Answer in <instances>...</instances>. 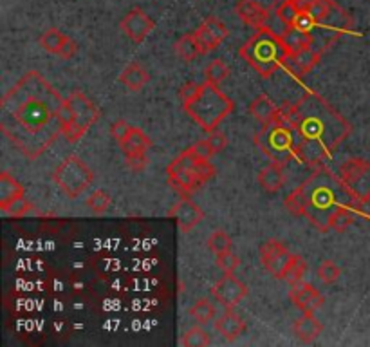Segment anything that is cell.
I'll use <instances>...</instances> for the list:
<instances>
[{
    "mask_svg": "<svg viewBox=\"0 0 370 347\" xmlns=\"http://www.w3.org/2000/svg\"><path fill=\"white\" fill-rule=\"evenodd\" d=\"M64 101L38 71H27L0 100V130L27 160H36L62 134Z\"/></svg>",
    "mask_w": 370,
    "mask_h": 347,
    "instance_id": "1",
    "label": "cell"
},
{
    "mask_svg": "<svg viewBox=\"0 0 370 347\" xmlns=\"http://www.w3.org/2000/svg\"><path fill=\"white\" fill-rule=\"evenodd\" d=\"M40 45L48 52H51V55H58L62 60H69L78 52V43L71 36L56 29V27H49L40 36Z\"/></svg>",
    "mask_w": 370,
    "mask_h": 347,
    "instance_id": "17",
    "label": "cell"
},
{
    "mask_svg": "<svg viewBox=\"0 0 370 347\" xmlns=\"http://www.w3.org/2000/svg\"><path fill=\"white\" fill-rule=\"evenodd\" d=\"M155 27V22L148 17L143 9L134 8L132 11L121 18L120 29L125 33V36H129L134 43H141L143 40L150 35Z\"/></svg>",
    "mask_w": 370,
    "mask_h": 347,
    "instance_id": "15",
    "label": "cell"
},
{
    "mask_svg": "<svg viewBox=\"0 0 370 347\" xmlns=\"http://www.w3.org/2000/svg\"><path fill=\"white\" fill-rule=\"evenodd\" d=\"M282 38H284L285 45H287L291 57L298 55V52L306 51L307 48L315 45V36L313 33H306V31L294 29V27H285L282 31Z\"/></svg>",
    "mask_w": 370,
    "mask_h": 347,
    "instance_id": "27",
    "label": "cell"
},
{
    "mask_svg": "<svg viewBox=\"0 0 370 347\" xmlns=\"http://www.w3.org/2000/svg\"><path fill=\"white\" fill-rule=\"evenodd\" d=\"M289 299L293 300L297 309H300L301 313H315L316 309L322 308L323 302H325L322 293H320L313 284H307V282L304 281L297 282V284H291Z\"/></svg>",
    "mask_w": 370,
    "mask_h": 347,
    "instance_id": "18",
    "label": "cell"
},
{
    "mask_svg": "<svg viewBox=\"0 0 370 347\" xmlns=\"http://www.w3.org/2000/svg\"><path fill=\"white\" fill-rule=\"evenodd\" d=\"M255 143L275 163L287 165L291 161H298L297 136L278 114L275 120L264 123L255 136Z\"/></svg>",
    "mask_w": 370,
    "mask_h": 347,
    "instance_id": "7",
    "label": "cell"
},
{
    "mask_svg": "<svg viewBox=\"0 0 370 347\" xmlns=\"http://www.w3.org/2000/svg\"><path fill=\"white\" fill-rule=\"evenodd\" d=\"M111 195L105 190L92 192V194L89 195V199H87V206H89V208L92 210V213H96V215H101V213L107 212V210L111 208Z\"/></svg>",
    "mask_w": 370,
    "mask_h": 347,
    "instance_id": "35",
    "label": "cell"
},
{
    "mask_svg": "<svg viewBox=\"0 0 370 347\" xmlns=\"http://www.w3.org/2000/svg\"><path fill=\"white\" fill-rule=\"evenodd\" d=\"M190 315L195 318V322L204 325L213 320V317H215V308H213V304L208 299H199L197 302L190 308Z\"/></svg>",
    "mask_w": 370,
    "mask_h": 347,
    "instance_id": "31",
    "label": "cell"
},
{
    "mask_svg": "<svg viewBox=\"0 0 370 347\" xmlns=\"http://www.w3.org/2000/svg\"><path fill=\"white\" fill-rule=\"evenodd\" d=\"M278 116L297 136L298 161L313 169L322 167L353 132L347 118L315 91H307L294 104L282 105Z\"/></svg>",
    "mask_w": 370,
    "mask_h": 347,
    "instance_id": "2",
    "label": "cell"
},
{
    "mask_svg": "<svg viewBox=\"0 0 370 347\" xmlns=\"http://www.w3.org/2000/svg\"><path fill=\"white\" fill-rule=\"evenodd\" d=\"M239 55L262 78H269L291 58V52L282 38V33H276L266 26L257 29V33L248 42L242 43Z\"/></svg>",
    "mask_w": 370,
    "mask_h": 347,
    "instance_id": "5",
    "label": "cell"
},
{
    "mask_svg": "<svg viewBox=\"0 0 370 347\" xmlns=\"http://www.w3.org/2000/svg\"><path fill=\"white\" fill-rule=\"evenodd\" d=\"M52 179H55L56 187L60 188L67 197L76 199L91 187L94 181V172L82 157L69 156L58 165V169L52 174Z\"/></svg>",
    "mask_w": 370,
    "mask_h": 347,
    "instance_id": "9",
    "label": "cell"
},
{
    "mask_svg": "<svg viewBox=\"0 0 370 347\" xmlns=\"http://www.w3.org/2000/svg\"><path fill=\"white\" fill-rule=\"evenodd\" d=\"M181 100L185 113L206 132L219 129L220 123L235 111V101L211 82L185 85L181 89Z\"/></svg>",
    "mask_w": 370,
    "mask_h": 347,
    "instance_id": "4",
    "label": "cell"
},
{
    "mask_svg": "<svg viewBox=\"0 0 370 347\" xmlns=\"http://www.w3.org/2000/svg\"><path fill=\"white\" fill-rule=\"evenodd\" d=\"M250 290L241 278H237L233 274H226L215 286L211 288V295L224 308H235L241 300L248 297Z\"/></svg>",
    "mask_w": 370,
    "mask_h": 347,
    "instance_id": "14",
    "label": "cell"
},
{
    "mask_svg": "<svg viewBox=\"0 0 370 347\" xmlns=\"http://www.w3.org/2000/svg\"><path fill=\"white\" fill-rule=\"evenodd\" d=\"M228 74H229V67L226 65V62L220 60V58H217V60L210 62L206 69H204V76H206V82L217 83V85H219L220 82H224V80L228 78Z\"/></svg>",
    "mask_w": 370,
    "mask_h": 347,
    "instance_id": "33",
    "label": "cell"
},
{
    "mask_svg": "<svg viewBox=\"0 0 370 347\" xmlns=\"http://www.w3.org/2000/svg\"><path fill=\"white\" fill-rule=\"evenodd\" d=\"M306 271H307V262L301 259L300 255H297V259H294L293 266H291V269H289V274H287V277H285V281H289L291 284L301 282L304 281V275H306Z\"/></svg>",
    "mask_w": 370,
    "mask_h": 347,
    "instance_id": "38",
    "label": "cell"
},
{
    "mask_svg": "<svg viewBox=\"0 0 370 347\" xmlns=\"http://www.w3.org/2000/svg\"><path fill=\"white\" fill-rule=\"evenodd\" d=\"M173 51L183 62H194L197 57H203V51H201V45H199L197 38H195V33H186L181 38L177 40L176 45H173Z\"/></svg>",
    "mask_w": 370,
    "mask_h": 347,
    "instance_id": "29",
    "label": "cell"
},
{
    "mask_svg": "<svg viewBox=\"0 0 370 347\" xmlns=\"http://www.w3.org/2000/svg\"><path fill=\"white\" fill-rule=\"evenodd\" d=\"M354 206H356L357 215L365 217L367 221H370V199L356 201V203H354Z\"/></svg>",
    "mask_w": 370,
    "mask_h": 347,
    "instance_id": "42",
    "label": "cell"
},
{
    "mask_svg": "<svg viewBox=\"0 0 370 347\" xmlns=\"http://www.w3.org/2000/svg\"><path fill=\"white\" fill-rule=\"evenodd\" d=\"M206 244H208V248H210V252H213L215 255H219V253H224V252H229V250L233 248L232 239H229V235L224 230L213 232V234L208 237Z\"/></svg>",
    "mask_w": 370,
    "mask_h": 347,
    "instance_id": "34",
    "label": "cell"
},
{
    "mask_svg": "<svg viewBox=\"0 0 370 347\" xmlns=\"http://www.w3.org/2000/svg\"><path fill=\"white\" fill-rule=\"evenodd\" d=\"M343 187L354 199H370V163L362 157H350L338 169Z\"/></svg>",
    "mask_w": 370,
    "mask_h": 347,
    "instance_id": "10",
    "label": "cell"
},
{
    "mask_svg": "<svg viewBox=\"0 0 370 347\" xmlns=\"http://www.w3.org/2000/svg\"><path fill=\"white\" fill-rule=\"evenodd\" d=\"M31 210H33V204H31L26 197H22V199L15 201L11 206H8V208L4 210V213H8L9 217H24L27 215Z\"/></svg>",
    "mask_w": 370,
    "mask_h": 347,
    "instance_id": "39",
    "label": "cell"
},
{
    "mask_svg": "<svg viewBox=\"0 0 370 347\" xmlns=\"http://www.w3.org/2000/svg\"><path fill=\"white\" fill-rule=\"evenodd\" d=\"M354 197L343 187L338 172L318 167L313 176L285 197V208L297 217H304L322 234L329 232V221L341 206L354 203Z\"/></svg>",
    "mask_w": 370,
    "mask_h": 347,
    "instance_id": "3",
    "label": "cell"
},
{
    "mask_svg": "<svg viewBox=\"0 0 370 347\" xmlns=\"http://www.w3.org/2000/svg\"><path fill=\"white\" fill-rule=\"evenodd\" d=\"M278 108L280 107H276V105L273 104L269 96L260 94L250 104V114L257 120V122L264 125V123L275 120L276 114H278Z\"/></svg>",
    "mask_w": 370,
    "mask_h": 347,
    "instance_id": "28",
    "label": "cell"
},
{
    "mask_svg": "<svg viewBox=\"0 0 370 347\" xmlns=\"http://www.w3.org/2000/svg\"><path fill=\"white\" fill-rule=\"evenodd\" d=\"M120 147L123 154H125L129 169L143 170L148 165L147 152L150 150L152 141L139 127H130L129 134L120 141Z\"/></svg>",
    "mask_w": 370,
    "mask_h": 347,
    "instance_id": "13",
    "label": "cell"
},
{
    "mask_svg": "<svg viewBox=\"0 0 370 347\" xmlns=\"http://www.w3.org/2000/svg\"><path fill=\"white\" fill-rule=\"evenodd\" d=\"M215 330L219 331V334L224 340L235 342V340H239L246 333L248 325H246V322L239 317L237 313L233 311V308H226V311L217 318Z\"/></svg>",
    "mask_w": 370,
    "mask_h": 347,
    "instance_id": "21",
    "label": "cell"
},
{
    "mask_svg": "<svg viewBox=\"0 0 370 347\" xmlns=\"http://www.w3.org/2000/svg\"><path fill=\"white\" fill-rule=\"evenodd\" d=\"M215 257H217V266L222 269L224 274H235L239 269V266H241V259H239L232 250H229V252L219 253V255Z\"/></svg>",
    "mask_w": 370,
    "mask_h": 347,
    "instance_id": "37",
    "label": "cell"
},
{
    "mask_svg": "<svg viewBox=\"0 0 370 347\" xmlns=\"http://www.w3.org/2000/svg\"><path fill=\"white\" fill-rule=\"evenodd\" d=\"M170 215L176 219L177 225H179V230L183 234H190L204 219L203 208L199 204H195L194 201H190V197H183L179 203L173 204V208L170 210Z\"/></svg>",
    "mask_w": 370,
    "mask_h": 347,
    "instance_id": "19",
    "label": "cell"
},
{
    "mask_svg": "<svg viewBox=\"0 0 370 347\" xmlns=\"http://www.w3.org/2000/svg\"><path fill=\"white\" fill-rule=\"evenodd\" d=\"M118 80H120L129 91L139 92L143 87L150 82V74H148V71L145 69L139 62H130L125 69L121 71L120 78Z\"/></svg>",
    "mask_w": 370,
    "mask_h": 347,
    "instance_id": "23",
    "label": "cell"
},
{
    "mask_svg": "<svg viewBox=\"0 0 370 347\" xmlns=\"http://www.w3.org/2000/svg\"><path fill=\"white\" fill-rule=\"evenodd\" d=\"M194 33L203 55H208L210 51L219 48L220 43L224 42V38L229 35L228 27L224 26L222 20H219L217 17H208Z\"/></svg>",
    "mask_w": 370,
    "mask_h": 347,
    "instance_id": "16",
    "label": "cell"
},
{
    "mask_svg": "<svg viewBox=\"0 0 370 347\" xmlns=\"http://www.w3.org/2000/svg\"><path fill=\"white\" fill-rule=\"evenodd\" d=\"M354 27V18L350 17V13H347L341 6H338L334 2L332 8L329 9V13L316 24V27L313 29V35L318 33L320 40H322V49L329 48L332 42L340 38L345 33H350ZM315 36V40L318 38Z\"/></svg>",
    "mask_w": 370,
    "mask_h": 347,
    "instance_id": "11",
    "label": "cell"
},
{
    "mask_svg": "<svg viewBox=\"0 0 370 347\" xmlns=\"http://www.w3.org/2000/svg\"><path fill=\"white\" fill-rule=\"evenodd\" d=\"M323 331V325L315 318V313H304L293 324V333L300 342L313 344Z\"/></svg>",
    "mask_w": 370,
    "mask_h": 347,
    "instance_id": "22",
    "label": "cell"
},
{
    "mask_svg": "<svg viewBox=\"0 0 370 347\" xmlns=\"http://www.w3.org/2000/svg\"><path fill=\"white\" fill-rule=\"evenodd\" d=\"M235 13L246 26L255 27V29L266 26L267 18H269V11L255 0H239L235 4Z\"/></svg>",
    "mask_w": 370,
    "mask_h": 347,
    "instance_id": "20",
    "label": "cell"
},
{
    "mask_svg": "<svg viewBox=\"0 0 370 347\" xmlns=\"http://www.w3.org/2000/svg\"><path fill=\"white\" fill-rule=\"evenodd\" d=\"M322 52L323 49L316 48V45H311V48H307L306 51L298 52V55L289 58L285 65H289L297 76H301V74H307L315 69V65L318 64L320 58H322Z\"/></svg>",
    "mask_w": 370,
    "mask_h": 347,
    "instance_id": "25",
    "label": "cell"
},
{
    "mask_svg": "<svg viewBox=\"0 0 370 347\" xmlns=\"http://www.w3.org/2000/svg\"><path fill=\"white\" fill-rule=\"evenodd\" d=\"M22 197H26V190L20 183L8 172L0 174V210L4 212L8 206H11L15 201Z\"/></svg>",
    "mask_w": 370,
    "mask_h": 347,
    "instance_id": "24",
    "label": "cell"
},
{
    "mask_svg": "<svg viewBox=\"0 0 370 347\" xmlns=\"http://www.w3.org/2000/svg\"><path fill=\"white\" fill-rule=\"evenodd\" d=\"M259 255L264 268H266L273 277L278 278V281H285L289 269H291L294 259H297V255H293V253L289 252L284 243L275 241V239L260 244Z\"/></svg>",
    "mask_w": 370,
    "mask_h": 347,
    "instance_id": "12",
    "label": "cell"
},
{
    "mask_svg": "<svg viewBox=\"0 0 370 347\" xmlns=\"http://www.w3.org/2000/svg\"><path fill=\"white\" fill-rule=\"evenodd\" d=\"M130 127H132V125H129V123H127L125 120H118V122H114L111 125V134H112V138L116 139L118 143H120L121 139H123L127 134H129Z\"/></svg>",
    "mask_w": 370,
    "mask_h": 347,
    "instance_id": "41",
    "label": "cell"
},
{
    "mask_svg": "<svg viewBox=\"0 0 370 347\" xmlns=\"http://www.w3.org/2000/svg\"><path fill=\"white\" fill-rule=\"evenodd\" d=\"M166 176L168 185L176 194L192 197L215 176V169L210 160L199 156L194 147H188L166 167Z\"/></svg>",
    "mask_w": 370,
    "mask_h": 347,
    "instance_id": "6",
    "label": "cell"
},
{
    "mask_svg": "<svg viewBox=\"0 0 370 347\" xmlns=\"http://www.w3.org/2000/svg\"><path fill=\"white\" fill-rule=\"evenodd\" d=\"M211 344L210 333L204 331L203 327H192L186 331L181 339V346L186 347H206Z\"/></svg>",
    "mask_w": 370,
    "mask_h": 347,
    "instance_id": "32",
    "label": "cell"
},
{
    "mask_svg": "<svg viewBox=\"0 0 370 347\" xmlns=\"http://www.w3.org/2000/svg\"><path fill=\"white\" fill-rule=\"evenodd\" d=\"M340 275H341V269H340V266L336 264L334 260L325 259L322 264H320L318 277H320V281L325 282V284H334V282H338Z\"/></svg>",
    "mask_w": 370,
    "mask_h": 347,
    "instance_id": "36",
    "label": "cell"
},
{
    "mask_svg": "<svg viewBox=\"0 0 370 347\" xmlns=\"http://www.w3.org/2000/svg\"><path fill=\"white\" fill-rule=\"evenodd\" d=\"M206 139L210 141L211 148H213L215 154H220L224 148L228 147V138H226V134L220 132V130H213V132H210V136H208Z\"/></svg>",
    "mask_w": 370,
    "mask_h": 347,
    "instance_id": "40",
    "label": "cell"
},
{
    "mask_svg": "<svg viewBox=\"0 0 370 347\" xmlns=\"http://www.w3.org/2000/svg\"><path fill=\"white\" fill-rule=\"evenodd\" d=\"M282 163H275L271 161L266 169H262L259 172V185L267 192V194H273V192H278L282 188L285 181V174Z\"/></svg>",
    "mask_w": 370,
    "mask_h": 347,
    "instance_id": "26",
    "label": "cell"
},
{
    "mask_svg": "<svg viewBox=\"0 0 370 347\" xmlns=\"http://www.w3.org/2000/svg\"><path fill=\"white\" fill-rule=\"evenodd\" d=\"M354 203H356V201H354ZM354 203L341 206V208L331 217V221H329V232L332 230V232H338V234H341V232H345L347 228H349V226H353L354 222H356L357 212H356V206H354Z\"/></svg>",
    "mask_w": 370,
    "mask_h": 347,
    "instance_id": "30",
    "label": "cell"
},
{
    "mask_svg": "<svg viewBox=\"0 0 370 347\" xmlns=\"http://www.w3.org/2000/svg\"><path fill=\"white\" fill-rule=\"evenodd\" d=\"M99 108L91 98L83 92H71L62 108V136L69 143H76L85 136V132L98 122Z\"/></svg>",
    "mask_w": 370,
    "mask_h": 347,
    "instance_id": "8",
    "label": "cell"
}]
</instances>
